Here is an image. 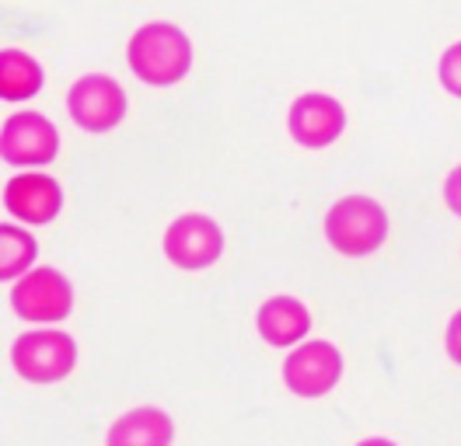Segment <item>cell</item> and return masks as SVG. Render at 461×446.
Wrapping results in <instances>:
<instances>
[{
    "label": "cell",
    "instance_id": "1",
    "mask_svg": "<svg viewBox=\"0 0 461 446\" xmlns=\"http://www.w3.org/2000/svg\"><path fill=\"white\" fill-rule=\"evenodd\" d=\"M126 59H130V70L144 84L168 87V84H178L189 74L193 46L182 35V28L168 25V22H154V25H144L133 31Z\"/></svg>",
    "mask_w": 461,
    "mask_h": 446
},
{
    "label": "cell",
    "instance_id": "2",
    "mask_svg": "<svg viewBox=\"0 0 461 446\" xmlns=\"http://www.w3.org/2000/svg\"><path fill=\"white\" fill-rule=\"evenodd\" d=\"M384 234H388V217L371 195H346L325 217L329 245L339 254H349V258L377 251Z\"/></svg>",
    "mask_w": 461,
    "mask_h": 446
},
{
    "label": "cell",
    "instance_id": "3",
    "mask_svg": "<svg viewBox=\"0 0 461 446\" xmlns=\"http://www.w3.org/2000/svg\"><path fill=\"white\" fill-rule=\"evenodd\" d=\"M11 362L18 377H25L32 384H57L63 377H70L77 362V345L63 332H25L14 338Z\"/></svg>",
    "mask_w": 461,
    "mask_h": 446
},
{
    "label": "cell",
    "instance_id": "4",
    "mask_svg": "<svg viewBox=\"0 0 461 446\" xmlns=\"http://www.w3.org/2000/svg\"><path fill=\"white\" fill-rule=\"evenodd\" d=\"M67 109H70V119L81 129H87V133H109L126 115V91L113 77H105V74H87V77H81L70 87Z\"/></svg>",
    "mask_w": 461,
    "mask_h": 446
},
{
    "label": "cell",
    "instance_id": "5",
    "mask_svg": "<svg viewBox=\"0 0 461 446\" xmlns=\"http://www.w3.org/2000/svg\"><path fill=\"white\" fill-rule=\"evenodd\" d=\"M11 307L25 321H63L74 307V290L57 269H32L14 282Z\"/></svg>",
    "mask_w": 461,
    "mask_h": 446
},
{
    "label": "cell",
    "instance_id": "6",
    "mask_svg": "<svg viewBox=\"0 0 461 446\" xmlns=\"http://www.w3.org/2000/svg\"><path fill=\"white\" fill-rule=\"evenodd\" d=\"M59 150V133L57 126L39 115V112H18L4 122L0 133V154L4 161L14 167L25 165H50Z\"/></svg>",
    "mask_w": 461,
    "mask_h": 446
},
{
    "label": "cell",
    "instance_id": "7",
    "mask_svg": "<svg viewBox=\"0 0 461 446\" xmlns=\"http://www.w3.org/2000/svg\"><path fill=\"white\" fill-rule=\"evenodd\" d=\"M221 251H224V234H221L217 223L210 220V217H203V213L178 217L168 227V234H165L168 262L178 265V269H189V272L213 265L221 258Z\"/></svg>",
    "mask_w": 461,
    "mask_h": 446
},
{
    "label": "cell",
    "instance_id": "8",
    "mask_svg": "<svg viewBox=\"0 0 461 446\" xmlns=\"http://www.w3.org/2000/svg\"><path fill=\"white\" fill-rule=\"evenodd\" d=\"M343 356L332 342H304L284 362V380L297 397H321L339 384Z\"/></svg>",
    "mask_w": 461,
    "mask_h": 446
},
{
    "label": "cell",
    "instance_id": "9",
    "mask_svg": "<svg viewBox=\"0 0 461 446\" xmlns=\"http://www.w3.org/2000/svg\"><path fill=\"white\" fill-rule=\"evenodd\" d=\"M287 126L301 147L318 150V147H329L332 139H339V133L346 129V112L329 94H301L290 109Z\"/></svg>",
    "mask_w": 461,
    "mask_h": 446
},
{
    "label": "cell",
    "instance_id": "10",
    "mask_svg": "<svg viewBox=\"0 0 461 446\" xmlns=\"http://www.w3.org/2000/svg\"><path fill=\"white\" fill-rule=\"evenodd\" d=\"M4 206L22 223H50L63 206V192L50 174H14L4 189Z\"/></svg>",
    "mask_w": 461,
    "mask_h": 446
},
{
    "label": "cell",
    "instance_id": "11",
    "mask_svg": "<svg viewBox=\"0 0 461 446\" xmlns=\"http://www.w3.org/2000/svg\"><path fill=\"white\" fill-rule=\"evenodd\" d=\"M175 425L161 408H133L109 429L105 446H172Z\"/></svg>",
    "mask_w": 461,
    "mask_h": 446
},
{
    "label": "cell",
    "instance_id": "12",
    "mask_svg": "<svg viewBox=\"0 0 461 446\" xmlns=\"http://www.w3.org/2000/svg\"><path fill=\"white\" fill-rule=\"evenodd\" d=\"M312 328L308 307L294 297H273L259 307V334L269 345H294Z\"/></svg>",
    "mask_w": 461,
    "mask_h": 446
},
{
    "label": "cell",
    "instance_id": "13",
    "mask_svg": "<svg viewBox=\"0 0 461 446\" xmlns=\"http://www.w3.org/2000/svg\"><path fill=\"white\" fill-rule=\"evenodd\" d=\"M42 87V67L22 49L0 53V94L7 102H25Z\"/></svg>",
    "mask_w": 461,
    "mask_h": 446
},
{
    "label": "cell",
    "instance_id": "14",
    "mask_svg": "<svg viewBox=\"0 0 461 446\" xmlns=\"http://www.w3.org/2000/svg\"><path fill=\"white\" fill-rule=\"evenodd\" d=\"M35 262V237L22 227H0V279H18Z\"/></svg>",
    "mask_w": 461,
    "mask_h": 446
},
{
    "label": "cell",
    "instance_id": "15",
    "mask_svg": "<svg viewBox=\"0 0 461 446\" xmlns=\"http://www.w3.org/2000/svg\"><path fill=\"white\" fill-rule=\"evenodd\" d=\"M440 84L461 98V42H455L447 53L440 56Z\"/></svg>",
    "mask_w": 461,
    "mask_h": 446
},
{
    "label": "cell",
    "instance_id": "16",
    "mask_svg": "<svg viewBox=\"0 0 461 446\" xmlns=\"http://www.w3.org/2000/svg\"><path fill=\"white\" fill-rule=\"evenodd\" d=\"M444 202H447V210L455 217H461V167H455L447 174V182H444Z\"/></svg>",
    "mask_w": 461,
    "mask_h": 446
},
{
    "label": "cell",
    "instance_id": "17",
    "mask_svg": "<svg viewBox=\"0 0 461 446\" xmlns=\"http://www.w3.org/2000/svg\"><path fill=\"white\" fill-rule=\"evenodd\" d=\"M447 356L455 362H461V310L451 317V325H447Z\"/></svg>",
    "mask_w": 461,
    "mask_h": 446
},
{
    "label": "cell",
    "instance_id": "18",
    "mask_svg": "<svg viewBox=\"0 0 461 446\" xmlns=\"http://www.w3.org/2000/svg\"><path fill=\"white\" fill-rule=\"evenodd\" d=\"M357 446H395L392 440H364V443H357Z\"/></svg>",
    "mask_w": 461,
    "mask_h": 446
}]
</instances>
